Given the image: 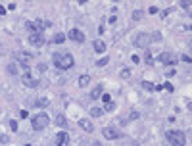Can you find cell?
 Listing matches in <instances>:
<instances>
[{
  "mask_svg": "<svg viewBox=\"0 0 192 146\" xmlns=\"http://www.w3.org/2000/svg\"><path fill=\"white\" fill-rule=\"evenodd\" d=\"M102 135H104L108 140H115V138H121V135H123V133L117 131L115 127H104V129H102Z\"/></svg>",
  "mask_w": 192,
  "mask_h": 146,
  "instance_id": "obj_6",
  "label": "cell"
},
{
  "mask_svg": "<svg viewBox=\"0 0 192 146\" xmlns=\"http://www.w3.org/2000/svg\"><path fill=\"white\" fill-rule=\"evenodd\" d=\"M65 39H67V36H65L64 33H56V35H54V39H52V41H54L56 44H62V42H64Z\"/></svg>",
  "mask_w": 192,
  "mask_h": 146,
  "instance_id": "obj_19",
  "label": "cell"
},
{
  "mask_svg": "<svg viewBox=\"0 0 192 146\" xmlns=\"http://www.w3.org/2000/svg\"><path fill=\"white\" fill-rule=\"evenodd\" d=\"M133 19H137V21L142 19V12H140V10H135V12H133Z\"/></svg>",
  "mask_w": 192,
  "mask_h": 146,
  "instance_id": "obj_26",
  "label": "cell"
},
{
  "mask_svg": "<svg viewBox=\"0 0 192 146\" xmlns=\"http://www.w3.org/2000/svg\"><path fill=\"white\" fill-rule=\"evenodd\" d=\"M6 10H8V8H4V6H0V15H4V14H6Z\"/></svg>",
  "mask_w": 192,
  "mask_h": 146,
  "instance_id": "obj_37",
  "label": "cell"
},
{
  "mask_svg": "<svg viewBox=\"0 0 192 146\" xmlns=\"http://www.w3.org/2000/svg\"><path fill=\"white\" fill-rule=\"evenodd\" d=\"M52 23L50 21H42V19H35V21H29L27 23V29L31 31V35H42L46 27H50Z\"/></svg>",
  "mask_w": 192,
  "mask_h": 146,
  "instance_id": "obj_3",
  "label": "cell"
},
{
  "mask_svg": "<svg viewBox=\"0 0 192 146\" xmlns=\"http://www.w3.org/2000/svg\"><path fill=\"white\" fill-rule=\"evenodd\" d=\"M21 81H23V85H25V87H29V88H37V87H39V81H37V79H33L29 71H27V73H23Z\"/></svg>",
  "mask_w": 192,
  "mask_h": 146,
  "instance_id": "obj_9",
  "label": "cell"
},
{
  "mask_svg": "<svg viewBox=\"0 0 192 146\" xmlns=\"http://www.w3.org/2000/svg\"><path fill=\"white\" fill-rule=\"evenodd\" d=\"M6 69H8L10 75H18V65H15V64H8V67H6Z\"/></svg>",
  "mask_w": 192,
  "mask_h": 146,
  "instance_id": "obj_22",
  "label": "cell"
},
{
  "mask_svg": "<svg viewBox=\"0 0 192 146\" xmlns=\"http://www.w3.org/2000/svg\"><path fill=\"white\" fill-rule=\"evenodd\" d=\"M138 117H140L138 112H131V115H129V119H138Z\"/></svg>",
  "mask_w": 192,
  "mask_h": 146,
  "instance_id": "obj_33",
  "label": "cell"
},
{
  "mask_svg": "<svg viewBox=\"0 0 192 146\" xmlns=\"http://www.w3.org/2000/svg\"><path fill=\"white\" fill-rule=\"evenodd\" d=\"M79 127H81L83 131H87V133H92V131H94L90 119H79Z\"/></svg>",
  "mask_w": 192,
  "mask_h": 146,
  "instance_id": "obj_14",
  "label": "cell"
},
{
  "mask_svg": "<svg viewBox=\"0 0 192 146\" xmlns=\"http://www.w3.org/2000/svg\"><path fill=\"white\" fill-rule=\"evenodd\" d=\"M181 60H183L184 64H190V62H192V58H190L188 54H183V58H181Z\"/></svg>",
  "mask_w": 192,
  "mask_h": 146,
  "instance_id": "obj_31",
  "label": "cell"
},
{
  "mask_svg": "<svg viewBox=\"0 0 192 146\" xmlns=\"http://www.w3.org/2000/svg\"><path fill=\"white\" fill-rule=\"evenodd\" d=\"M152 42L150 35H146V33H140V35L135 39V46H138V48H148V44Z\"/></svg>",
  "mask_w": 192,
  "mask_h": 146,
  "instance_id": "obj_7",
  "label": "cell"
},
{
  "mask_svg": "<svg viewBox=\"0 0 192 146\" xmlns=\"http://www.w3.org/2000/svg\"><path fill=\"white\" fill-rule=\"evenodd\" d=\"M160 62L165 65H175L177 64V58H175V54H171V52H161L160 54Z\"/></svg>",
  "mask_w": 192,
  "mask_h": 146,
  "instance_id": "obj_8",
  "label": "cell"
},
{
  "mask_svg": "<svg viewBox=\"0 0 192 146\" xmlns=\"http://www.w3.org/2000/svg\"><path fill=\"white\" fill-rule=\"evenodd\" d=\"M52 62L58 69H71L75 65V58L71 56V52H54Z\"/></svg>",
  "mask_w": 192,
  "mask_h": 146,
  "instance_id": "obj_1",
  "label": "cell"
},
{
  "mask_svg": "<svg viewBox=\"0 0 192 146\" xmlns=\"http://www.w3.org/2000/svg\"><path fill=\"white\" fill-rule=\"evenodd\" d=\"M165 137L173 146H186V135L183 131H167Z\"/></svg>",
  "mask_w": 192,
  "mask_h": 146,
  "instance_id": "obj_2",
  "label": "cell"
},
{
  "mask_svg": "<svg viewBox=\"0 0 192 146\" xmlns=\"http://www.w3.org/2000/svg\"><path fill=\"white\" fill-rule=\"evenodd\" d=\"M148 12L154 15V14H158V12H160V8H158V6H150V8H148Z\"/></svg>",
  "mask_w": 192,
  "mask_h": 146,
  "instance_id": "obj_28",
  "label": "cell"
},
{
  "mask_svg": "<svg viewBox=\"0 0 192 146\" xmlns=\"http://www.w3.org/2000/svg\"><path fill=\"white\" fill-rule=\"evenodd\" d=\"M8 142H10V137L4 135V133H0V144H8Z\"/></svg>",
  "mask_w": 192,
  "mask_h": 146,
  "instance_id": "obj_25",
  "label": "cell"
},
{
  "mask_svg": "<svg viewBox=\"0 0 192 146\" xmlns=\"http://www.w3.org/2000/svg\"><path fill=\"white\" fill-rule=\"evenodd\" d=\"M119 75H121V77H125V79H127L129 75H131V71H129V69H125V67H123V69H121V73H119Z\"/></svg>",
  "mask_w": 192,
  "mask_h": 146,
  "instance_id": "obj_30",
  "label": "cell"
},
{
  "mask_svg": "<svg viewBox=\"0 0 192 146\" xmlns=\"http://www.w3.org/2000/svg\"><path fill=\"white\" fill-rule=\"evenodd\" d=\"M90 115H92V117H102V115H104V110L94 106V108H90Z\"/></svg>",
  "mask_w": 192,
  "mask_h": 146,
  "instance_id": "obj_18",
  "label": "cell"
},
{
  "mask_svg": "<svg viewBox=\"0 0 192 146\" xmlns=\"http://www.w3.org/2000/svg\"><path fill=\"white\" fill-rule=\"evenodd\" d=\"M15 60L21 64L23 69H29L31 67V62H33V54H29V52H18V54H15Z\"/></svg>",
  "mask_w": 192,
  "mask_h": 146,
  "instance_id": "obj_5",
  "label": "cell"
},
{
  "mask_svg": "<svg viewBox=\"0 0 192 146\" xmlns=\"http://www.w3.org/2000/svg\"><path fill=\"white\" fill-rule=\"evenodd\" d=\"M175 73H177V71H175V69H167V71H165V75H167V77H173Z\"/></svg>",
  "mask_w": 192,
  "mask_h": 146,
  "instance_id": "obj_35",
  "label": "cell"
},
{
  "mask_svg": "<svg viewBox=\"0 0 192 146\" xmlns=\"http://www.w3.org/2000/svg\"><path fill=\"white\" fill-rule=\"evenodd\" d=\"M19 115H21L23 119H27L29 117V112H27V110H21V114H19Z\"/></svg>",
  "mask_w": 192,
  "mask_h": 146,
  "instance_id": "obj_36",
  "label": "cell"
},
{
  "mask_svg": "<svg viewBox=\"0 0 192 146\" xmlns=\"http://www.w3.org/2000/svg\"><path fill=\"white\" fill-rule=\"evenodd\" d=\"M94 50L98 52V54H104L106 52V42L102 41V39H96L94 41Z\"/></svg>",
  "mask_w": 192,
  "mask_h": 146,
  "instance_id": "obj_16",
  "label": "cell"
},
{
  "mask_svg": "<svg viewBox=\"0 0 192 146\" xmlns=\"http://www.w3.org/2000/svg\"><path fill=\"white\" fill-rule=\"evenodd\" d=\"M152 41H161V33H154V35H150Z\"/></svg>",
  "mask_w": 192,
  "mask_h": 146,
  "instance_id": "obj_29",
  "label": "cell"
},
{
  "mask_svg": "<svg viewBox=\"0 0 192 146\" xmlns=\"http://www.w3.org/2000/svg\"><path fill=\"white\" fill-rule=\"evenodd\" d=\"M181 8H186V10H190V2H188V0H183V2H181Z\"/></svg>",
  "mask_w": 192,
  "mask_h": 146,
  "instance_id": "obj_32",
  "label": "cell"
},
{
  "mask_svg": "<svg viewBox=\"0 0 192 146\" xmlns=\"http://www.w3.org/2000/svg\"><path fill=\"white\" fill-rule=\"evenodd\" d=\"M140 85H142V88H146V91H156V85L150 83V81H142Z\"/></svg>",
  "mask_w": 192,
  "mask_h": 146,
  "instance_id": "obj_20",
  "label": "cell"
},
{
  "mask_svg": "<svg viewBox=\"0 0 192 146\" xmlns=\"http://www.w3.org/2000/svg\"><path fill=\"white\" fill-rule=\"evenodd\" d=\"M108 62H110V58L104 56V58H100L98 62H96V65H98V67H104V65H108Z\"/></svg>",
  "mask_w": 192,
  "mask_h": 146,
  "instance_id": "obj_24",
  "label": "cell"
},
{
  "mask_svg": "<svg viewBox=\"0 0 192 146\" xmlns=\"http://www.w3.org/2000/svg\"><path fill=\"white\" fill-rule=\"evenodd\" d=\"M161 87H163L165 91H169V92H173V91H175V87L171 85V83H165V85H161Z\"/></svg>",
  "mask_w": 192,
  "mask_h": 146,
  "instance_id": "obj_27",
  "label": "cell"
},
{
  "mask_svg": "<svg viewBox=\"0 0 192 146\" xmlns=\"http://www.w3.org/2000/svg\"><path fill=\"white\" fill-rule=\"evenodd\" d=\"M90 85V75H81L79 77V87H87Z\"/></svg>",
  "mask_w": 192,
  "mask_h": 146,
  "instance_id": "obj_17",
  "label": "cell"
},
{
  "mask_svg": "<svg viewBox=\"0 0 192 146\" xmlns=\"http://www.w3.org/2000/svg\"><path fill=\"white\" fill-rule=\"evenodd\" d=\"M48 123H50V117H48L46 114H39V115H35V117L31 119V127L35 129V131H42V129H46Z\"/></svg>",
  "mask_w": 192,
  "mask_h": 146,
  "instance_id": "obj_4",
  "label": "cell"
},
{
  "mask_svg": "<svg viewBox=\"0 0 192 146\" xmlns=\"http://www.w3.org/2000/svg\"><path fill=\"white\" fill-rule=\"evenodd\" d=\"M10 127L14 129V131H18V121H15V119H12V121H10Z\"/></svg>",
  "mask_w": 192,
  "mask_h": 146,
  "instance_id": "obj_34",
  "label": "cell"
},
{
  "mask_svg": "<svg viewBox=\"0 0 192 146\" xmlns=\"http://www.w3.org/2000/svg\"><path fill=\"white\" fill-rule=\"evenodd\" d=\"M67 36L75 42H85V33H83L81 29H71V31L67 33Z\"/></svg>",
  "mask_w": 192,
  "mask_h": 146,
  "instance_id": "obj_10",
  "label": "cell"
},
{
  "mask_svg": "<svg viewBox=\"0 0 192 146\" xmlns=\"http://www.w3.org/2000/svg\"><path fill=\"white\" fill-rule=\"evenodd\" d=\"M29 42H31V46H37V48H39V46H42L46 42V39L42 35H31V36H29Z\"/></svg>",
  "mask_w": 192,
  "mask_h": 146,
  "instance_id": "obj_12",
  "label": "cell"
},
{
  "mask_svg": "<svg viewBox=\"0 0 192 146\" xmlns=\"http://www.w3.org/2000/svg\"><path fill=\"white\" fill-rule=\"evenodd\" d=\"M102 92H104V85H96L94 91L90 92V98H92V100H98V98L102 96Z\"/></svg>",
  "mask_w": 192,
  "mask_h": 146,
  "instance_id": "obj_15",
  "label": "cell"
},
{
  "mask_svg": "<svg viewBox=\"0 0 192 146\" xmlns=\"http://www.w3.org/2000/svg\"><path fill=\"white\" fill-rule=\"evenodd\" d=\"M102 100H104V112H114V110H115V104L111 102L110 94H104V96H102Z\"/></svg>",
  "mask_w": 192,
  "mask_h": 146,
  "instance_id": "obj_13",
  "label": "cell"
},
{
  "mask_svg": "<svg viewBox=\"0 0 192 146\" xmlns=\"http://www.w3.org/2000/svg\"><path fill=\"white\" fill-rule=\"evenodd\" d=\"M35 106L44 108V106H48V100H46V98H37V100H35Z\"/></svg>",
  "mask_w": 192,
  "mask_h": 146,
  "instance_id": "obj_23",
  "label": "cell"
},
{
  "mask_svg": "<svg viewBox=\"0 0 192 146\" xmlns=\"http://www.w3.org/2000/svg\"><path fill=\"white\" fill-rule=\"evenodd\" d=\"M56 123H58V127H65V125H67V119H65L64 115H58V117H56Z\"/></svg>",
  "mask_w": 192,
  "mask_h": 146,
  "instance_id": "obj_21",
  "label": "cell"
},
{
  "mask_svg": "<svg viewBox=\"0 0 192 146\" xmlns=\"http://www.w3.org/2000/svg\"><path fill=\"white\" fill-rule=\"evenodd\" d=\"M67 142H69V135L65 131H60L56 135V146H67Z\"/></svg>",
  "mask_w": 192,
  "mask_h": 146,
  "instance_id": "obj_11",
  "label": "cell"
}]
</instances>
